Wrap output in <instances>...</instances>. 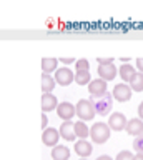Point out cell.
Returning <instances> with one entry per match:
<instances>
[{
  "instance_id": "25",
  "label": "cell",
  "mask_w": 143,
  "mask_h": 160,
  "mask_svg": "<svg viewBox=\"0 0 143 160\" xmlns=\"http://www.w3.org/2000/svg\"><path fill=\"white\" fill-rule=\"evenodd\" d=\"M58 60H60L62 63H67V65H68V63H73V62L77 63V60L73 58V57H60V58H58Z\"/></svg>"
},
{
  "instance_id": "24",
  "label": "cell",
  "mask_w": 143,
  "mask_h": 160,
  "mask_svg": "<svg viewBox=\"0 0 143 160\" xmlns=\"http://www.w3.org/2000/svg\"><path fill=\"white\" fill-rule=\"evenodd\" d=\"M133 158H135V155H133L130 150H122V152L117 155L115 160H133Z\"/></svg>"
},
{
  "instance_id": "12",
  "label": "cell",
  "mask_w": 143,
  "mask_h": 160,
  "mask_svg": "<svg viewBox=\"0 0 143 160\" xmlns=\"http://www.w3.org/2000/svg\"><path fill=\"white\" fill-rule=\"evenodd\" d=\"M126 133L133 135V137H138V135L143 133V120L141 118H131L128 120L126 123Z\"/></svg>"
},
{
  "instance_id": "1",
  "label": "cell",
  "mask_w": 143,
  "mask_h": 160,
  "mask_svg": "<svg viewBox=\"0 0 143 160\" xmlns=\"http://www.w3.org/2000/svg\"><path fill=\"white\" fill-rule=\"evenodd\" d=\"M90 102L95 105V110L98 115H102V117H105V115H108L112 112V107H113V95L112 93H105L102 95V97H92L90 95Z\"/></svg>"
},
{
  "instance_id": "13",
  "label": "cell",
  "mask_w": 143,
  "mask_h": 160,
  "mask_svg": "<svg viewBox=\"0 0 143 160\" xmlns=\"http://www.w3.org/2000/svg\"><path fill=\"white\" fill-rule=\"evenodd\" d=\"M118 73H120V78L122 80H125V83H130L131 80H133V77L136 75V70L130 63H123L122 67H120V70H118Z\"/></svg>"
},
{
  "instance_id": "8",
  "label": "cell",
  "mask_w": 143,
  "mask_h": 160,
  "mask_svg": "<svg viewBox=\"0 0 143 160\" xmlns=\"http://www.w3.org/2000/svg\"><path fill=\"white\" fill-rule=\"evenodd\" d=\"M88 92H90L92 97H102V95L107 93V82L102 78L92 80L90 85H88Z\"/></svg>"
},
{
  "instance_id": "7",
  "label": "cell",
  "mask_w": 143,
  "mask_h": 160,
  "mask_svg": "<svg viewBox=\"0 0 143 160\" xmlns=\"http://www.w3.org/2000/svg\"><path fill=\"white\" fill-rule=\"evenodd\" d=\"M75 113H77V107H75V105H72L70 102H62V103H58V107H57V115L63 120V122H67V120H72Z\"/></svg>"
},
{
  "instance_id": "5",
  "label": "cell",
  "mask_w": 143,
  "mask_h": 160,
  "mask_svg": "<svg viewBox=\"0 0 143 160\" xmlns=\"http://www.w3.org/2000/svg\"><path fill=\"white\" fill-rule=\"evenodd\" d=\"M55 80H57L58 85L67 87V85H70L73 80H75V73H73L68 67H60L55 72Z\"/></svg>"
},
{
  "instance_id": "29",
  "label": "cell",
  "mask_w": 143,
  "mask_h": 160,
  "mask_svg": "<svg viewBox=\"0 0 143 160\" xmlns=\"http://www.w3.org/2000/svg\"><path fill=\"white\" fill-rule=\"evenodd\" d=\"M138 118H141V120H143V102L138 105Z\"/></svg>"
},
{
  "instance_id": "15",
  "label": "cell",
  "mask_w": 143,
  "mask_h": 160,
  "mask_svg": "<svg viewBox=\"0 0 143 160\" xmlns=\"http://www.w3.org/2000/svg\"><path fill=\"white\" fill-rule=\"evenodd\" d=\"M57 97L53 93H43L42 95V110L43 113L45 112H50V110L57 108Z\"/></svg>"
},
{
  "instance_id": "9",
  "label": "cell",
  "mask_w": 143,
  "mask_h": 160,
  "mask_svg": "<svg viewBox=\"0 0 143 160\" xmlns=\"http://www.w3.org/2000/svg\"><path fill=\"white\" fill-rule=\"evenodd\" d=\"M58 137H60V132L57 128H45L42 135V142L47 145V147H57L58 145Z\"/></svg>"
},
{
  "instance_id": "32",
  "label": "cell",
  "mask_w": 143,
  "mask_h": 160,
  "mask_svg": "<svg viewBox=\"0 0 143 160\" xmlns=\"http://www.w3.org/2000/svg\"><path fill=\"white\" fill-rule=\"evenodd\" d=\"M82 160H87V158H82Z\"/></svg>"
},
{
  "instance_id": "3",
  "label": "cell",
  "mask_w": 143,
  "mask_h": 160,
  "mask_svg": "<svg viewBox=\"0 0 143 160\" xmlns=\"http://www.w3.org/2000/svg\"><path fill=\"white\" fill-rule=\"evenodd\" d=\"M77 107V115L78 118L82 120V122H87V120H93V117H95L97 110H95V105H93L90 100H78V103L75 105Z\"/></svg>"
},
{
  "instance_id": "2",
  "label": "cell",
  "mask_w": 143,
  "mask_h": 160,
  "mask_svg": "<svg viewBox=\"0 0 143 160\" xmlns=\"http://www.w3.org/2000/svg\"><path fill=\"white\" fill-rule=\"evenodd\" d=\"M110 127H108V123L105 122H97V123H93L92 127H90V137L92 140L95 143L98 145H102V143H105L108 138H110Z\"/></svg>"
},
{
  "instance_id": "30",
  "label": "cell",
  "mask_w": 143,
  "mask_h": 160,
  "mask_svg": "<svg viewBox=\"0 0 143 160\" xmlns=\"http://www.w3.org/2000/svg\"><path fill=\"white\" fill-rule=\"evenodd\" d=\"M97 160H113L112 157H108V155H100V157H98Z\"/></svg>"
},
{
  "instance_id": "27",
  "label": "cell",
  "mask_w": 143,
  "mask_h": 160,
  "mask_svg": "<svg viewBox=\"0 0 143 160\" xmlns=\"http://www.w3.org/2000/svg\"><path fill=\"white\" fill-rule=\"evenodd\" d=\"M136 67H138V72L143 73V57L136 58Z\"/></svg>"
},
{
  "instance_id": "20",
  "label": "cell",
  "mask_w": 143,
  "mask_h": 160,
  "mask_svg": "<svg viewBox=\"0 0 143 160\" xmlns=\"http://www.w3.org/2000/svg\"><path fill=\"white\" fill-rule=\"evenodd\" d=\"M75 82H77L78 85H90V82H92L90 72H88V70L77 72V73H75Z\"/></svg>"
},
{
  "instance_id": "11",
  "label": "cell",
  "mask_w": 143,
  "mask_h": 160,
  "mask_svg": "<svg viewBox=\"0 0 143 160\" xmlns=\"http://www.w3.org/2000/svg\"><path fill=\"white\" fill-rule=\"evenodd\" d=\"M97 73H98V77H100L102 80L108 82V80H113L117 77V67L113 63L112 65H98Z\"/></svg>"
},
{
  "instance_id": "31",
  "label": "cell",
  "mask_w": 143,
  "mask_h": 160,
  "mask_svg": "<svg viewBox=\"0 0 143 160\" xmlns=\"http://www.w3.org/2000/svg\"><path fill=\"white\" fill-rule=\"evenodd\" d=\"M133 160H143V153H136V155H135V158H133Z\"/></svg>"
},
{
  "instance_id": "16",
  "label": "cell",
  "mask_w": 143,
  "mask_h": 160,
  "mask_svg": "<svg viewBox=\"0 0 143 160\" xmlns=\"http://www.w3.org/2000/svg\"><path fill=\"white\" fill-rule=\"evenodd\" d=\"M52 158L53 160H68L70 158V148L65 145H57L52 148Z\"/></svg>"
},
{
  "instance_id": "23",
  "label": "cell",
  "mask_w": 143,
  "mask_h": 160,
  "mask_svg": "<svg viewBox=\"0 0 143 160\" xmlns=\"http://www.w3.org/2000/svg\"><path fill=\"white\" fill-rule=\"evenodd\" d=\"M75 67H77V72H83V70H88L90 63H88L87 58H78L77 63H75Z\"/></svg>"
},
{
  "instance_id": "19",
  "label": "cell",
  "mask_w": 143,
  "mask_h": 160,
  "mask_svg": "<svg viewBox=\"0 0 143 160\" xmlns=\"http://www.w3.org/2000/svg\"><path fill=\"white\" fill-rule=\"evenodd\" d=\"M75 133L77 137H80V140H87V137L90 135V128L87 127L85 122H82V120H78V122H75Z\"/></svg>"
},
{
  "instance_id": "14",
  "label": "cell",
  "mask_w": 143,
  "mask_h": 160,
  "mask_svg": "<svg viewBox=\"0 0 143 160\" xmlns=\"http://www.w3.org/2000/svg\"><path fill=\"white\" fill-rule=\"evenodd\" d=\"M75 152L80 155L82 158H87L88 155H92L93 147H92L90 142H87V140H78V142L75 143Z\"/></svg>"
},
{
  "instance_id": "28",
  "label": "cell",
  "mask_w": 143,
  "mask_h": 160,
  "mask_svg": "<svg viewBox=\"0 0 143 160\" xmlns=\"http://www.w3.org/2000/svg\"><path fill=\"white\" fill-rule=\"evenodd\" d=\"M47 123H48V118H47V115L43 113V115H42V128H43V130H45V127H47Z\"/></svg>"
},
{
  "instance_id": "6",
  "label": "cell",
  "mask_w": 143,
  "mask_h": 160,
  "mask_svg": "<svg viewBox=\"0 0 143 160\" xmlns=\"http://www.w3.org/2000/svg\"><path fill=\"white\" fill-rule=\"evenodd\" d=\"M126 123H128V120L122 112H113L110 115V118H108V127L112 130H115V132H120V130L126 128Z\"/></svg>"
},
{
  "instance_id": "17",
  "label": "cell",
  "mask_w": 143,
  "mask_h": 160,
  "mask_svg": "<svg viewBox=\"0 0 143 160\" xmlns=\"http://www.w3.org/2000/svg\"><path fill=\"white\" fill-rule=\"evenodd\" d=\"M55 85H57L55 77H52V75H48V73L42 75V92L43 93H52V90L55 88Z\"/></svg>"
},
{
  "instance_id": "26",
  "label": "cell",
  "mask_w": 143,
  "mask_h": 160,
  "mask_svg": "<svg viewBox=\"0 0 143 160\" xmlns=\"http://www.w3.org/2000/svg\"><path fill=\"white\" fill-rule=\"evenodd\" d=\"M98 63H100V65H112L113 58H98Z\"/></svg>"
},
{
  "instance_id": "21",
  "label": "cell",
  "mask_w": 143,
  "mask_h": 160,
  "mask_svg": "<svg viewBox=\"0 0 143 160\" xmlns=\"http://www.w3.org/2000/svg\"><path fill=\"white\" fill-rule=\"evenodd\" d=\"M130 87H131L133 92H143V73L136 72V75L130 82Z\"/></svg>"
},
{
  "instance_id": "4",
  "label": "cell",
  "mask_w": 143,
  "mask_h": 160,
  "mask_svg": "<svg viewBox=\"0 0 143 160\" xmlns=\"http://www.w3.org/2000/svg\"><path fill=\"white\" fill-rule=\"evenodd\" d=\"M131 87L128 83H125V82H122V83H117L115 87H113V92H112V95H113V98L115 100H118V102H128V100L131 98Z\"/></svg>"
},
{
  "instance_id": "22",
  "label": "cell",
  "mask_w": 143,
  "mask_h": 160,
  "mask_svg": "<svg viewBox=\"0 0 143 160\" xmlns=\"http://www.w3.org/2000/svg\"><path fill=\"white\" fill-rule=\"evenodd\" d=\"M133 148L136 150V153H143V133L135 137V140H133Z\"/></svg>"
},
{
  "instance_id": "18",
  "label": "cell",
  "mask_w": 143,
  "mask_h": 160,
  "mask_svg": "<svg viewBox=\"0 0 143 160\" xmlns=\"http://www.w3.org/2000/svg\"><path fill=\"white\" fill-rule=\"evenodd\" d=\"M57 58L55 57H47V58H42V70L43 73H48L50 75L52 72H57Z\"/></svg>"
},
{
  "instance_id": "10",
  "label": "cell",
  "mask_w": 143,
  "mask_h": 160,
  "mask_svg": "<svg viewBox=\"0 0 143 160\" xmlns=\"http://www.w3.org/2000/svg\"><path fill=\"white\" fill-rule=\"evenodd\" d=\"M75 123H72V120H67V122H62L60 125V137L68 140V142H73V140L77 138V133H75V127H73Z\"/></svg>"
}]
</instances>
